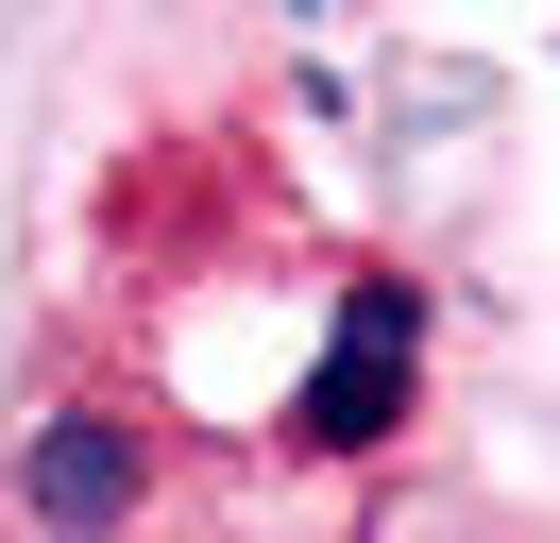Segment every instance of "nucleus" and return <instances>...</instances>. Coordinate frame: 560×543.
<instances>
[{"instance_id":"1","label":"nucleus","mask_w":560,"mask_h":543,"mask_svg":"<svg viewBox=\"0 0 560 543\" xmlns=\"http://www.w3.org/2000/svg\"><path fill=\"white\" fill-rule=\"evenodd\" d=\"M408 391H424V289L357 272V289H340V339H323V373L289 391V441H306V459H374V441L408 425Z\"/></svg>"},{"instance_id":"2","label":"nucleus","mask_w":560,"mask_h":543,"mask_svg":"<svg viewBox=\"0 0 560 543\" xmlns=\"http://www.w3.org/2000/svg\"><path fill=\"white\" fill-rule=\"evenodd\" d=\"M18 493H35L51 543H119L153 509V425H137V407H51L35 459H18Z\"/></svg>"}]
</instances>
